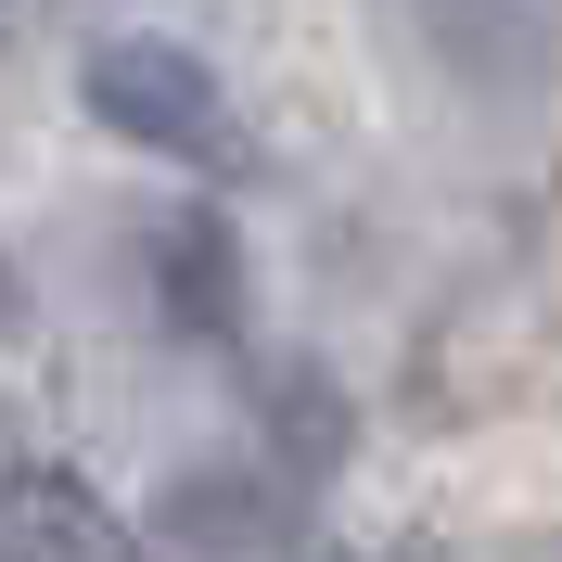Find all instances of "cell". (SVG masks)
<instances>
[{
	"label": "cell",
	"instance_id": "2",
	"mask_svg": "<svg viewBox=\"0 0 562 562\" xmlns=\"http://www.w3.org/2000/svg\"><path fill=\"white\" fill-rule=\"evenodd\" d=\"M0 562H140V537L115 525L77 473L0 460Z\"/></svg>",
	"mask_w": 562,
	"mask_h": 562
},
{
	"label": "cell",
	"instance_id": "5",
	"mask_svg": "<svg viewBox=\"0 0 562 562\" xmlns=\"http://www.w3.org/2000/svg\"><path fill=\"white\" fill-rule=\"evenodd\" d=\"M0 319H13V269H0Z\"/></svg>",
	"mask_w": 562,
	"mask_h": 562
},
{
	"label": "cell",
	"instance_id": "6",
	"mask_svg": "<svg viewBox=\"0 0 562 562\" xmlns=\"http://www.w3.org/2000/svg\"><path fill=\"white\" fill-rule=\"evenodd\" d=\"M550 205H562V179H550Z\"/></svg>",
	"mask_w": 562,
	"mask_h": 562
},
{
	"label": "cell",
	"instance_id": "1",
	"mask_svg": "<svg viewBox=\"0 0 562 562\" xmlns=\"http://www.w3.org/2000/svg\"><path fill=\"white\" fill-rule=\"evenodd\" d=\"M90 115L128 128V140H167V154H205L217 140V77L179 38H103L90 52Z\"/></svg>",
	"mask_w": 562,
	"mask_h": 562
},
{
	"label": "cell",
	"instance_id": "3",
	"mask_svg": "<svg viewBox=\"0 0 562 562\" xmlns=\"http://www.w3.org/2000/svg\"><path fill=\"white\" fill-rule=\"evenodd\" d=\"M154 307H167L192 346H231V333H244V256H231L217 217H179L167 244H154Z\"/></svg>",
	"mask_w": 562,
	"mask_h": 562
},
{
	"label": "cell",
	"instance_id": "4",
	"mask_svg": "<svg viewBox=\"0 0 562 562\" xmlns=\"http://www.w3.org/2000/svg\"><path fill=\"white\" fill-rule=\"evenodd\" d=\"M167 525H179V537H205V550H231V537H256V498H244V486H179V498H167Z\"/></svg>",
	"mask_w": 562,
	"mask_h": 562
}]
</instances>
